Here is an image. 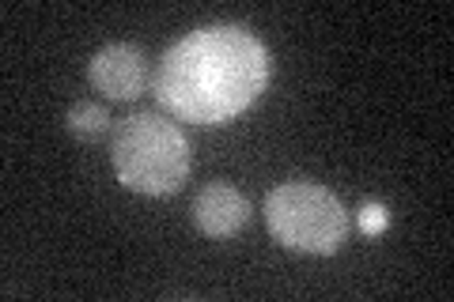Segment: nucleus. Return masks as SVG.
Listing matches in <instances>:
<instances>
[{
  "label": "nucleus",
  "mask_w": 454,
  "mask_h": 302,
  "mask_svg": "<svg viewBox=\"0 0 454 302\" xmlns=\"http://www.w3.org/2000/svg\"><path fill=\"white\" fill-rule=\"evenodd\" d=\"M265 227L280 246L300 253H337L348 238L345 205L315 182H288L265 197Z\"/></svg>",
  "instance_id": "7ed1b4c3"
},
{
  "label": "nucleus",
  "mask_w": 454,
  "mask_h": 302,
  "mask_svg": "<svg viewBox=\"0 0 454 302\" xmlns=\"http://www.w3.org/2000/svg\"><path fill=\"white\" fill-rule=\"evenodd\" d=\"M356 220H360V231L364 235H379L382 227H387V208L375 205V200H367V205L356 212Z\"/></svg>",
  "instance_id": "0eeeda50"
},
{
  "label": "nucleus",
  "mask_w": 454,
  "mask_h": 302,
  "mask_svg": "<svg viewBox=\"0 0 454 302\" xmlns=\"http://www.w3.org/2000/svg\"><path fill=\"white\" fill-rule=\"evenodd\" d=\"M269 88V50L243 27H201L163 53L152 91L167 113L193 125H223Z\"/></svg>",
  "instance_id": "f257e3e1"
},
{
  "label": "nucleus",
  "mask_w": 454,
  "mask_h": 302,
  "mask_svg": "<svg viewBox=\"0 0 454 302\" xmlns=\"http://www.w3.org/2000/svg\"><path fill=\"white\" fill-rule=\"evenodd\" d=\"M193 223L208 238H235L250 223V200L227 182H208L193 197Z\"/></svg>",
  "instance_id": "39448f33"
},
{
  "label": "nucleus",
  "mask_w": 454,
  "mask_h": 302,
  "mask_svg": "<svg viewBox=\"0 0 454 302\" xmlns=\"http://www.w3.org/2000/svg\"><path fill=\"white\" fill-rule=\"evenodd\" d=\"M65 125L80 143H95V140H103L110 133V113H106L103 103H76L73 110H68Z\"/></svg>",
  "instance_id": "423d86ee"
},
{
  "label": "nucleus",
  "mask_w": 454,
  "mask_h": 302,
  "mask_svg": "<svg viewBox=\"0 0 454 302\" xmlns=\"http://www.w3.org/2000/svg\"><path fill=\"white\" fill-rule=\"evenodd\" d=\"M110 163L125 190L145 197L178 193L190 178V143L175 121L163 113L140 110L114 125Z\"/></svg>",
  "instance_id": "f03ea898"
},
{
  "label": "nucleus",
  "mask_w": 454,
  "mask_h": 302,
  "mask_svg": "<svg viewBox=\"0 0 454 302\" xmlns=\"http://www.w3.org/2000/svg\"><path fill=\"white\" fill-rule=\"evenodd\" d=\"M91 88L106 98H118V103H129L140 91L148 88V61L145 50L133 46V42H110L91 57Z\"/></svg>",
  "instance_id": "20e7f679"
}]
</instances>
